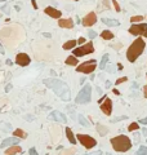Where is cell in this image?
I'll return each instance as SVG.
<instances>
[{"label": "cell", "instance_id": "cell-22", "mask_svg": "<svg viewBox=\"0 0 147 155\" xmlns=\"http://www.w3.org/2000/svg\"><path fill=\"white\" fill-rule=\"evenodd\" d=\"M66 65L68 66H77V58L75 56H68L66 58Z\"/></svg>", "mask_w": 147, "mask_h": 155}, {"label": "cell", "instance_id": "cell-21", "mask_svg": "<svg viewBox=\"0 0 147 155\" xmlns=\"http://www.w3.org/2000/svg\"><path fill=\"white\" fill-rule=\"evenodd\" d=\"M96 129H97V132H98V134H99V136H102V137H104V136H106V134L108 133L107 127H106V125H102V124H97Z\"/></svg>", "mask_w": 147, "mask_h": 155}, {"label": "cell", "instance_id": "cell-43", "mask_svg": "<svg viewBox=\"0 0 147 155\" xmlns=\"http://www.w3.org/2000/svg\"><path fill=\"white\" fill-rule=\"evenodd\" d=\"M143 94H145V97L147 98V85H145V87H143Z\"/></svg>", "mask_w": 147, "mask_h": 155}, {"label": "cell", "instance_id": "cell-51", "mask_svg": "<svg viewBox=\"0 0 147 155\" xmlns=\"http://www.w3.org/2000/svg\"><path fill=\"white\" fill-rule=\"evenodd\" d=\"M74 1H79V0H74Z\"/></svg>", "mask_w": 147, "mask_h": 155}, {"label": "cell", "instance_id": "cell-37", "mask_svg": "<svg viewBox=\"0 0 147 155\" xmlns=\"http://www.w3.org/2000/svg\"><path fill=\"white\" fill-rule=\"evenodd\" d=\"M31 4H32V8L34 9H37V4H36V0H31Z\"/></svg>", "mask_w": 147, "mask_h": 155}, {"label": "cell", "instance_id": "cell-42", "mask_svg": "<svg viewBox=\"0 0 147 155\" xmlns=\"http://www.w3.org/2000/svg\"><path fill=\"white\" fill-rule=\"evenodd\" d=\"M134 140H135V142H139V133H134Z\"/></svg>", "mask_w": 147, "mask_h": 155}, {"label": "cell", "instance_id": "cell-25", "mask_svg": "<svg viewBox=\"0 0 147 155\" xmlns=\"http://www.w3.org/2000/svg\"><path fill=\"white\" fill-rule=\"evenodd\" d=\"M76 153V149L75 147H72V149H65V150H62L58 155H75Z\"/></svg>", "mask_w": 147, "mask_h": 155}, {"label": "cell", "instance_id": "cell-8", "mask_svg": "<svg viewBox=\"0 0 147 155\" xmlns=\"http://www.w3.org/2000/svg\"><path fill=\"white\" fill-rule=\"evenodd\" d=\"M76 140L85 147V149H92V147H94L97 145L96 140L93 138L92 136H88V134H81L80 133V134L76 136Z\"/></svg>", "mask_w": 147, "mask_h": 155}, {"label": "cell", "instance_id": "cell-30", "mask_svg": "<svg viewBox=\"0 0 147 155\" xmlns=\"http://www.w3.org/2000/svg\"><path fill=\"white\" fill-rule=\"evenodd\" d=\"M121 120H128V116H116L111 120V123H118V122H121Z\"/></svg>", "mask_w": 147, "mask_h": 155}, {"label": "cell", "instance_id": "cell-17", "mask_svg": "<svg viewBox=\"0 0 147 155\" xmlns=\"http://www.w3.org/2000/svg\"><path fill=\"white\" fill-rule=\"evenodd\" d=\"M102 22L104 23V25L110 26V27H116L120 25V22L118 21V19H114V18H102Z\"/></svg>", "mask_w": 147, "mask_h": 155}, {"label": "cell", "instance_id": "cell-24", "mask_svg": "<svg viewBox=\"0 0 147 155\" xmlns=\"http://www.w3.org/2000/svg\"><path fill=\"white\" fill-rule=\"evenodd\" d=\"M107 62H108V54H103V57H102V60H101V63H99V69L101 70H103V69H106V65H107Z\"/></svg>", "mask_w": 147, "mask_h": 155}, {"label": "cell", "instance_id": "cell-38", "mask_svg": "<svg viewBox=\"0 0 147 155\" xmlns=\"http://www.w3.org/2000/svg\"><path fill=\"white\" fill-rule=\"evenodd\" d=\"M84 155H102V151H94V153H90V154H84Z\"/></svg>", "mask_w": 147, "mask_h": 155}, {"label": "cell", "instance_id": "cell-3", "mask_svg": "<svg viewBox=\"0 0 147 155\" xmlns=\"http://www.w3.org/2000/svg\"><path fill=\"white\" fill-rule=\"evenodd\" d=\"M110 142H111L112 147H114V150L118 151V153H126L128 150L132 149V141L125 134L116 136V137L111 138Z\"/></svg>", "mask_w": 147, "mask_h": 155}, {"label": "cell", "instance_id": "cell-52", "mask_svg": "<svg viewBox=\"0 0 147 155\" xmlns=\"http://www.w3.org/2000/svg\"><path fill=\"white\" fill-rule=\"evenodd\" d=\"M107 155H112V154H107Z\"/></svg>", "mask_w": 147, "mask_h": 155}, {"label": "cell", "instance_id": "cell-33", "mask_svg": "<svg viewBox=\"0 0 147 155\" xmlns=\"http://www.w3.org/2000/svg\"><path fill=\"white\" fill-rule=\"evenodd\" d=\"M126 80H128V78H126V76H121V78H119V79L116 80V85H119V84H121V83H125Z\"/></svg>", "mask_w": 147, "mask_h": 155}, {"label": "cell", "instance_id": "cell-23", "mask_svg": "<svg viewBox=\"0 0 147 155\" xmlns=\"http://www.w3.org/2000/svg\"><path fill=\"white\" fill-rule=\"evenodd\" d=\"M13 136H15V137H19V138H26L27 137V133L25 131H22V129H14L13 131Z\"/></svg>", "mask_w": 147, "mask_h": 155}, {"label": "cell", "instance_id": "cell-20", "mask_svg": "<svg viewBox=\"0 0 147 155\" xmlns=\"http://www.w3.org/2000/svg\"><path fill=\"white\" fill-rule=\"evenodd\" d=\"M76 44H77V40H68L62 45V48H63L65 50H70V49L76 48Z\"/></svg>", "mask_w": 147, "mask_h": 155}, {"label": "cell", "instance_id": "cell-11", "mask_svg": "<svg viewBox=\"0 0 147 155\" xmlns=\"http://www.w3.org/2000/svg\"><path fill=\"white\" fill-rule=\"evenodd\" d=\"M101 110H102V112L104 115H107V116L111 115V112H112V101L108 98V97H106L103 102L101 103Z\"/></svg>", "mask_w": 147, "mask_h": 155}, {"label": "cell", "instance_id": "cell-34", "mask_svg": "<svg viewBox=\"0 0 147 155\" xmlns=\"http://www.w3.org/2000/svg\"><path fill=\"white\" fill-rule=\"evenodd\" d=\"M88 36L90 39H94V38H97V32L93 30H88Z\"/></svg>", "mask_w": 147, "mask_h": 155}, {"label": "cell", "instance_id": "cell-29", "mask_svg": "<svg viewBox=\"0 0 147 155\" xmlns=\"http://www.w3.org/2000/svg\"><path fill=\"white\" fill-rule=\"evenodd\" d=\"M139 129V124L138 123H132L129 127H128V131L133 132V131H138Z\"/></svg>", "mask_w": 147, "mask_h": 155}, {"label": "cell", "instance_id": "cell-32", "mask_svg": "<svg viewBox=\"0 0 147 155\" xmlns=\"http://www.w3.org/2000/svg\"><path fill=\"white\" fill-rule=\"evenodd\" d=\"M0 127H1V128H4V131L3 132H9L10 129H12V125H10V124H0Z\"/></svg>", "mask_w": 147, "mask_h": 155}, {"label": "cell", "instance_id": "cell-28", "mask_svg": "<svg viewBox=\"0 0 147 155\" xmlns=\"http://www.w3.org/2000/svg\"><path fill=\"white\" fill-rule=\"evenodd\" d=\"M135 155H147V147L146 146H141L137 153H135Z\"/></svg>", "mask_w": 147, "mask_h": 155}, {"label": "cell", "instance_id": "cell-36", "mask_svg": "<svg viewBox=\"0 0 147 155\" xmlns=\"http://www.w3.org/2000/svg\"><path fill=\"white\" fill-rule=\"evenodd\" d=\"M29 155H39V154H37V151L35 147H31V149L29 150Z\"/></svg>", "mask_w": 147, "mask_h": 155}, {"label": "cell", "instance_id": "cell-15", "mask_svg": "<svg viewBox=\"0 0 147 155\" xmlns=\"http://www.w3.org/2000/svg\"><path fill=\"white\" fill-rule=\"evenodd\" d=\"M58 26L62 27V29H72L74 21L71 18H60L58 19Z\"/></svg>", "mask_w": 147, "mask_h": 155}, {"label": "cell", "instance_id": "cell-48", "mask_svg": "<svg viewBox=\"0 0 147 155\" xmlns=\"http://www.w3.org/2000/svg\"><path fill=\"white\" fill-rule=\"evenodd\" d=\"M112 92H114V93H115V94H118V96L120 94V92L118 91V89H114V91H112Z\"/></svg>", "mask_w": 147, "mask_h": 155}, {"label": "cell", "instance_id": "cell-1", "mask_svg": "<svg viewBox=\"0 0 147 155\" xmlns=\"http://www.w3.org/2000/svg\"><path fill=\"white\" fill-rule=\"evenodd\" d=\"M44 84L52 89L62 101H65V102L71 101V91L65 81L56 79V78H49V79H44Z\"/></svg>", "mask_w": 147, "mask_h": 155}, {"label": "cell", "instance_id": "cell-13", "mask_svg": "<svg viewBox=\"0 0 147 155\" xmlns=\"http://www.w3.org/2000/svg\"><path fill=\"white\" fill-rule=\"evenodd\" d=\"M19 137H9V138H5L4 141L1 142V145H0V147L1 149H7V147H9V146H13V145H18V142H19Z\"/></svg>", "mask_w": 147, "mask_h": 155}, {"label": "cell", "instance_id": "cell-18", "mask_svg": "<svg viewBox=\"0 0 147 155\" xmlns=\"http://www.w3.org/2000/svg\"><path fill=\"white\" fill-rule=\"evenodd\" d=\"M65 132H66V136H67V140L70 142L72 143V145H75V143L77 142L76 141V137L74 136V133H72V131H71V128H68V127H66V129H65Z\"/></svg>", "mask_w": 147, "mask_h": 155}, {"label": "cell", "instance_id": "cell-41", "mask_svg": "<svg viewBox=\"0 0 147 155\" xmlns=\"http://www.w3.org/2000/svg\"><path fill=\"white\" fill-rule=\"evenodd\" d=\"M107 71H108V72H111V74H112V72H115L114 66H108V67H107Z\"/></svg>", "mask_w": 147, "mask_h": 155}, {"label": "cell", "instance_id": "cell-26", "mask_svg": "<svg viewBox=\"0 0 147 155\" xmlns=\"http://www.w3.org/2000/svg\"><path fill=\"white\" fill-rule=\"evenodd\" d=\"M143 19H145L143 16H133V17H130V22L132 23H139V22H142Z\"/></svg>", "mask_w": 147, "mask_h": 155}, {"label": "cell", "instance_id": "cell-5", "mask_svg": "<svg viewBox=\"0 0 147 155\" xmlns=\"http://www.w3.org/2000/svg\"><path fill=\"white\" fill-rule=\"evenodd\" d=\"M93 52H94V45H93L92 41L84 43L79 48H74V56L75 57H83V56H87V54H90Z\"/></svg>", "mask_w": 147, "mask_h": 155}, {"label": "cell", "instance_id": "cell-6", "mask_svg": "<svg viewBox=\"0 0 147 155\" xmlns=\"http://www.w3.org/2000/svg\"><path fill=\"white\" fill-rule=\"evenodd\" d=\"M129 34L134 35V36L147 38V23H132V26L129 27Z\"/></svg>", "mask_w": 147, "mask_h": 155}, {"label": "cell", "instance_id": "cell-27", "mask_svg": "<svg viewBox=\"0 0 147 155\" xmlns=\"http://www.w3.org/2000/svg\"><path fill=\"white\" fill-rule=\"evenodd\" d=\"M79 123L81 124V125H84V127H89V125H90V123H89L88 120L85 119L84 115H79Z\"/></svg>", "mask_w": 147, "mask_h": 155}, {"label": "cell", "instance_id": "cell-44", "mask_svg": "<svg viewBox=\"0 0 147 155\" xmlns=\"http://www.w3.org/2000/svg\"><path fill=\"white\" fill-rule=\"evenodd\" d=\"M139 123H141V124H147V118L141 119V120H139Z\"/></svg>", "mask_w": 147, "mask_h": 155}, {"label": "cell", "instance_id": "cell-45", "mask_svg": "<svg viewBox=\"0 0 147 155\" xmlns=\"http://www.w3.org/2000/svg\"><path fill=\"white\" fill-rule=\"evenodd\" d=\"M10 89H12V84H8L7 87H5V91H7V92H9Z\"/></svg>", "mask_w": 147, "mask_h": 155}, {"label": "cell", "instance_id": "cell-12", "mask_svg": "<svg viewBox=\"0 0 147 155\" xmlns=\"http://www.w3.org/2000/svg\"><path fill=\"white\" fill-rule=\"evenodd\" d=\"M49 119H50V120H54V122H61V123H66V122H67V118H66V115L62 114V112L58 111V110H54V111L50 112Z\"/></svg>", "mask_w": 147, "mask_h": 155}, {"label": "cell", "instance_id": "cell-2", "mask_svg": "<svg viewBox=\"0 0 147 155\" xmlns=\"http://www.w3.org/2000/svg\"><path fill=\"white\" fill-rule=\"evenodd\" d=\"M146 48V43L142 38H137L135 40L129 45V48L126 50V58L129 62H135L137 58L143 53V50Z\"/></svg>", "mask_w": 147, "mask_h": 155}, {"label": "cell", "instance_id": "cell-4", "mask_svg": "<svg viewBox=\"0 0 147 155\" xmlns=\"http://www.w3.org/2000/svg\"><path fill=\"white\" fill-rule=\"evenodd\" d=\"M92 100V85L90 84H85L81 91L77 93L76 96V103H80V105H85V103H89Z\"/></svg>", "mask_w": 147, "mask_h": 155}, {"label": "cell", "instance_id": "cell-47", "mask_svg": "<svg viewBox=\"0 0 147 155\" xmlns=\"http://www.w3.org/2000/svg\"><path fill=\"white\" fill-rule=\"evenodd\" d=\"M110 87H111V83L107 80V81H106V88H110Z\"/></svg>", "mask_w": 147, "mask_h": 155}, {"label": "cell", "instance_id": "cell-31", "mask_svg": "<svg viewBox=\"0 0 147 155\" xmlns=\"http://www.w3.org/2000/svg\"><path fill=\"white\" fill-rule=\"evenodd\" d=\"M112 4H114V8L116 12H121V7H120V4L118 3V0H111Z\"/></svg>", "mask_w": 147, "mask_h": 155}, {"label": "cell", "instance_id": "cell-35", "mask_svg": "<svg viewBox=\"0 0 147 155\" xmlns=\"http://www.w3.org/2000/svg\"><path fill=\"white\" fill-rule=\"evenodd\" d=\"M121 46H123L121 43H118V44H112V45H111V48H114V49H116V50H119V49H121Z\"/></svg>", "mask_w": 147, "mask_h": 155}, {"label": "cell", "instance_id": "cell-10", "mask_svg": "<svg viewBox=\"0 0 147 155\" xmlns=\"http://www.w3.org/2000/svg\"><path fill=\"white\" fill-rule=\"evenodd\" d=\"M31 62V58L29 54L26 53H18L17 56H15V63L18 66H22V67H25V66H29Z\"/></svg>", "mask_w": 147, "mask_h": 155}, {"label": "cell", "instance_id": "cell-46", "mask_svg": "<svg viewBox=\"0 0 147 155\" xmlns=\"http://www.w3.org/2000/svg\"><path fill=\"white\" fill-rule=\"evenodd\" d=\"M43 36H45V38H52V35L48 34V32H43Z\"/></svg>", "mask_w": 147, "mask_h": 155}, {"label": "cell", "instance_id": "cell-50", "mask_svg": "<svg viewBox=\"0 0 147 155\" xmlns=\"http://www.w3.org/2000/svg\"><path fill=\"white\" fill-rule=\"evenodd\" d=\"M118 67H119L118 70H123V65L121 63H118Z\"/></svg>", "mask_w": 147, "mask_h": 155}, {"label": "cell", "instance_id": "cell-14", "mask_svg": "<svg viewBox=\"0 0 147 155\" xmlns=\"http://www.w3.org/2000/svg\"><path fill=\"white\" fill-rule=\"evenodd\" d=\"M44 12H45V14H48L52 18H56V19H60L62 17V12L56 9V8H53V7H46Z\"/></svg>", "mask_w": 147, "mask_h": 155}, {"label": "cell", "instance_id": "cell-40", "mask_svg": "<svg viewBox=\"0 0 147 155\" xmlns=\"http://www.w3.org/2000/svg\"><path fill=\"white\" fill-rule=\"evenodd\" d=\"M103 5L107 8V9H110V3H108V0H103Z\"/></svg>", "mask_w": 147, "mask_h": 155}, {"label": "cell", "instance_id": "cell-19", "mask_svg": "<svg viewBox=\"0 0 147 155\" xmlns=\"http://www.w3.org/2000/svg\"><path fill=\"white\" fill-rule=\"evenodd\" d=\"M101 38H102L103 40H112V39L115 38V35L112 34L110 30H103L102 32H101Z\"/></svg>", "mask_w": 147, "mask_h": 155}, {"label": "cell", "instance_id": "cell-39", "mask_svg": "<svg viewBox=\"0 0 147 155\" xmlns=\"http://www.w3.org/2000/svg\"><path fill=\"white\" fill-rule=\"evenodd\" d=\"M85 43V38H79V40H77V44H84Z\"/></svg>", "mask_w": 147, "mask_h": 155}, {"label": "cell", "instance_id": "cell-16", "mask_svg": "<svg viewBox=\"0 0 147 155\" xmlns=\"http://www.w3.org/2000/svg\"><path fill=\"white\" fill-rule=\"evenodd\" d=\"M21 151H22L21 146H18V145H13V146H9V147H7L5 155H15L17 153H21Z\"/></svg>", "mask_w": 147, "mask_h": 155}, {"label": "cell", "instance_id": "cell-7", "mask_svg": "<svg viewBox=\"0 0 147 155\" xmlns=\"http://www.w3.org/2000/svg\"><path fill=\"white\" fill-rule=\"evenodd\" d=\"M97 69V61L96 60H90L87 62H83L77 66L76 71L77 72H83V74H93L94 70Z\"/></svg>", "mask_w": 147, "mask_h": 155}, {"label": "cell", "instance_id": "cell-9", "mask_svg": "<svg viewBox=\"0 0 147 155\" xmlns=\"http://www.w3.org/2000/svg\"><path fill=\"white\" fill-rule=\"evenodd\" d=\"M96 22H97V14L94 12H89L83 18V21H81L83 26H85V27H92L93 25H96Z\"/></svg>", "mask_w": 147, "mask_h": 155}, {"label": "cell", "instance_id": "cell-49", "mask_svg": "<svg viewBox=\"0 0 147 155\" xmlns=\"http://www.w3.org/2000/svg\"><path fill=\"white\" fill-rule=\"evenodd\" d=\"M143 134H145V136H147V128H143Z\"/></svg>", "mask_w": 147, "mask_h": 155}]
</instances>
